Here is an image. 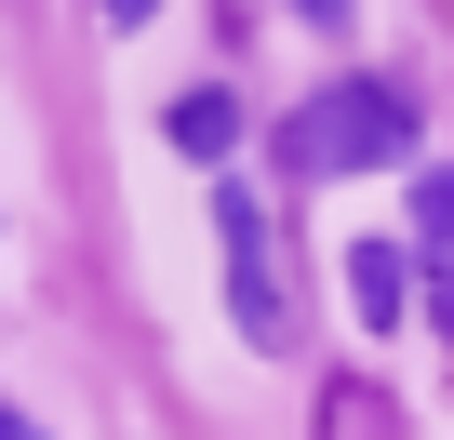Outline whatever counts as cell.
I'll use <instances>...</instances> for the list:
<instances>
[{
  "label": "cell",
  "instance_id": "6da1fadb",
  "mask_svg": "<svg viewBox=\"0 0 454 440\" xmlns=\"http://www.w3.org/2000/svg\"><path fill=\"white\" fill-rule=\"evenodd\" d=\"M281 160L294 174H374V160H414V107L387 81H334L321 107L281 120Z\"/></svg>",
  "mask_w": 454,
  "mask_h": 440
},
{
  "label": "cell",
  "instance_id": "7a4b0ae2",
  "mask_svg": "<svg viewBox=\"0 0 454 440\" xmlns=\"http://www.w3.org/2000/svg\"><path fill=\"white\" fill-rule=\"evenodd\" d=\"M214 241H227V307H241V334L281 347V334H294V267H281L268 200H254V187H227V200H214Z\"/></svg>",
  "mask_w": 454,
  "mask_h": 440
},
{
  "label": "cell",
  "instance_id": "3957f363",
  "mask_svg": "<svg viewBox=\"0 0 454 440\" xmlns=\"http://www.w3.org/2000/svg\"><path fill=\"white\" fill-rule=\"evenodd\" d=\"M348 307H361L374 334H401V320H414V254H401V241H361V254H348Z\"/></svg>",
  "mask_w": 454,
  "mask_h": 440
},
{
  "label": "cell",
  "instance_id": "277c9868",
  "mask_svg": "<svg viewBox=\"0 0 454 440\" xmlns=\"http://www.w3.org/2000/svg\"><path fill=\"white\" fill-rule=\"evenodd\" d=\"M160 120H174V147H187V160H227V147H241V94H174Z\"/></svg>",
  "mask_w": 454,
  "mask_h": 440
},
{
  "label": "cell",
  "instance_id": "5b68a950",
  "mask_svg": "<svg viewBox=\"0 0 454 440\" xmlns=\"http://www.w3.org/2000/svg\"><path fill=\"white\" fill-rule=\"evenodd\" d=\"M414 241L454 254V174H414Z\"/></svg>",
  "mask_w": 454,
  "mask_h": 440
},
{
  "label": "cell",
  "instance_id": "8992f818",
  "mask_svg": "<svg viewBox=\"0 0 454 440\" xmlns=\"http://www.w3.org/2000/svg\"><path fill=\"white\" fill-rule=\"evenodd\" d=\"M427 320H441V334H454V254H441V267H427Z\"/></svg>",
  "mask_w": 454,
  "mask_h": 440
},
{
  "label": "cell",
  "instance_id": "52a82bcc",
  "mask_svg": "<svg viewBox=\"0 0 454 440\" xmlns=\"http://www.w3.org/2000/svg\"><path fill=\"white\" fill-rule=\"evenodd\" d=\"M94 14H107V27H147V14H160V0H94Z\"/></svg>",
  "mask_w": 454,
  "mask_h": 440
},
{
  "label": "cell",
  "instance_id": "ba28073f",
  "mask_svg": "<svg viewBox=\"0 0 454 440\" xmlns=\"http://www.w3.org/2000/svg\"><path fill=\"white\" fill-rule=\"evenodd\" d=\"M294 14H308V27H334V14H348V0H294Z\"/></svg>",
  "mask_w": 454,
  "mask_h": 440
},
{
  "label": "cell",
  "instance_id": "9c48e42d",
  "mask_svg": "<svg viewBox=\"0 0 454 440\" xmlns=\"http://www.w3.org/2000/svg\"><path fill=\"white\" fill-rule=\"evenodd\" d=\"M0 440H41V427H27V413H0Z\"/></svg>",
  "mask_w": 454,
  "mask_h": 440
}]
</instances>
